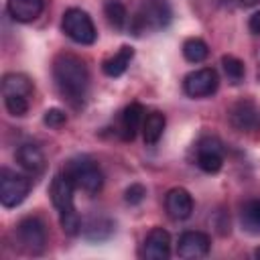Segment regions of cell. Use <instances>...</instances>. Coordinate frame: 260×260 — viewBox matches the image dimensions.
Wrapping results in <instances>:
<instances>
[{"label":"cell","instance_id":"6da1fadb","mask_svg":"<svg viewBox=\"0 0 260 260\" xmlns=\"http://www.w3.org/2000/svg\"><path fill=\"white\" fill-rule=\"evenodd\" d=\"M53 77L63 100H67L75 108L83 104L89 85V73L85 63L77 55L71 53L57 55L53 61Z\"/></svg>","mask_w":260,"mask_h":260},{"label":"cell","instance_id":"7a4b0ae2","mask_svg":"<svg viewBox=\"0 0 260 260\" xmlns=\"http://www.w3.org/2000/svg\"><path fill=\"white\" fill-rule=\"evenodd\" d=\"M65 173L71 177V181L75 183L77 189L85 191V193H98L104 185V175L102 169L98 167V162L89 156H75L67 162Z\"/></svg>","mask_w":260,"mask_h":260},{"label":"cell","instance_id":"3957f363","mask_svg":"<svg viewBox=\"0 0 260 260\" xmlns=\"http://www.w3.org/2000/svg\"><path fill=\"white\" fill-rule=\"evenodd\" d=\"M171 20V6L167 0H144L132 18V30L136 35L146 30L165 28Z\"/></svg>","mask_w":260,"mask_h":260},{"label":"cell","instance_id":"277c9868","mask_svg":"<svg viewBox=\"0 0 260 260\" xmlns=\"http://www.w3.org/2000/svg\"><path fill=\"white\" fill-rule=\"evenodd\" d=\"M61 26H63V32L71 41H75L79 45H91V43H95L98 32H95L93 20L81 8H69V10H65L63 24Z\"/></svg>","mask_w":260,"mask_h":260},{"label":"cell","instance_id":"5b68a950","mask_svg":"<svg viewBox=\"0 0 260 260\" xmlns=\"http://www.w3.org/2000/svg\"><path fill=\"white\" fill-rule=\"evenodd\" d=\"M30 191V181L14 171L2 169L0 173V201L4 207H16L20 205Z\"/></svg>","mask_w":260,"mask_h":260},{"label":"cell","instance_id":"8992f818","mask_svg":"<svg viewBox=\"0 0 260 260\" xmlns=\"http://www.w3.org/2000/svg\"><path fill=\"white\" fill-rule=\"evenodd\" d=\"M16 238H18V244L26 252L41 254L47 246V228L39 217L28 215L20 219V223L16 225Z\"/></svg>","mask_w":260,"mask_h":260},{"label":"cell","instance_id":"52a82bcc","mask_svg":"<svg viewBox=\"0 0 260 260\" xmlns=\"http://www.w3.org/2000/svg\"><path fill=\"white\" fill-rule=\"evenodd\" d=\"M219 85V77L215 73V69L211 67H203V69H195L191 71L185 81H183V87H185V93L191 95V98H205V95H211Z\"/></svg>","mask_w":260,"mask_h":260},{"label":"cell","instance_id":"ba28073f","mask_svg":"<svg viewBox=\"0 0 260 260\" xmlns=\"http://www.w3.org/2000/svg\"><path fill=\"white\" fill-rule=\"evenodd\" d=\"M197 165L205 173H217L223 165V148L217 138H201L197 144Z\"/></svg>","mask_w":260,"mask_h":260},{"label":"cell","instance_id":"9c48e42d","mask_svg":"<svg viewBox=\"0 0 260 260\" xmlns=\"http://www.w3.org/2000/svg\"><path fill=\"white\" fill-rule=\"evenodd\" d=\"M75 189H77L75 183L71 181V177L65 171L53 177L49 195H51L53 205L59 209V213L67 211V209H73V193H75Z\"/></svg>","mask_w":260,"mask_h":260},{"label":"cell","instance_id":"30bf717a","mask_svg":"<svg viewBox=\"0 0 260 260\" xmlns=\"http://www.w3.org/2000/svg\"><path fill=\"white\" fill-rule=\"evenodd\" d=\"M209 236L203 234V232H185L181 238H179V244H177V254L181 258H187V260H195V258H203L209 254Z\"/></svg>","mask_w":260,"mask_h":260},{"label":"cell","instance_id":"8fae6325","mask_svg":"<svg viewBox=\"0 0 260 260\" xmlns=\"http://www.w3.org/2000/svg\"><path fill=\"white\" fill-rule=\"evenodd\" d=\"M142 256L146 260H167L171 256V236L162 228H152L142 244Z\"/></svg>","mask_w":260,"mask_h":260},{"label":"cell","instance_id":"7c38bea8","mask_svg":"<svg viewBox=\"0 0 260 260\" xmlns=\"http://www.w3.org/2000/svg\"><path fill=\"white\" fill-rule=\"evenodd\" d=\"M165 207H167V213L173 219H187L193 213V197H191V193L187 189L175 187V189H171L167 193Z\"/></svg>","mask_w":260,"mask_h":260},{"label":"cell","instance_id":"4fadbf2b","mask_svg":"<svg viewBox=\"0 0 260 260\" xmlns=\"http://www.w3.org/2000/svg\"><path fill=\"white\" fill-rule=\"evenodd\" d=\"M45 8L43 0H8L6 10L16 22H32Z\"/></svg>","mask_w":260,"mask_h":260},{"label":"cell","instance_id":"5bb4252c","mask_svg":"<svg viewBox=\"0 0 260 260\" xmlns=\"http://www.w3.org/2000/svg\"><path fill=\"white\" fill-rule=\"evenodd\" d=\"M230 122L238 130H252L258 126V110L252 102H238L230 110Z\"/></svg>","mask_w":260,"mask_h":260},{"label":"cell","instance_id":"9a60e30c","mask_svg":"<svg viewBox=\"0 0 260 260\" xmlns=\"http://www.w3.org/2000/svg\"><path fill=\"white\" fill-rule=\"evenodd\" d=\"M144 122V108L140 104H130L124 108L122 116H120V134L124 140H132L138 132V128H142Z\"/></svg>","mask_w":260,"mask_h":260},{"label":"cell","instance_id":"2e32d148","mask_svg":"<svg viewBox=\"0 0 260 260\" xmlns=\"http://www.w3.org/2000/svg\"><path fill=\"white\" fill-rule=\"evenodd\" d=\"M16 160H18V165L24 171H28L32 175H37V173H41L45 169V154H43V150L37 144H30V142L22 144L16 150Z\"/></svg>","mask_w":260,"mask_h":260},{"label":"cell","instance_id":"e0dca14e","mask_svg":"<svg viewBox=\"0 0 260 260\" xmlns=\"http://www.w3.org/2000/svg\"><path fill=\"white\" fill-rule=\"evenodd\" d=\"M132 57H134V49L128 47V45H124V47H120V51H118L116 55H112V57H108V59L104 61L102 69H104V73L110 75V77H120V75L128 69Z\"/></svg>","mask_w":260,"mask_h":260},{"label":"cell","instance_id":"ac0fdd59","mask_svg":"<svg viewBox=\"0 0 260 260\" xmlns=\"http://www.w3.org/2000/svg\"><path fill=\"white\" fill-rule=\"evenodd\" d=\"M2 93L4 95H24V98H28L32 93V83L22 73H6L2 77Z\"/></svg>","mask_w":260,"mask_h":260},{"label":"cell","instance_id":"d6986e66","mask_svg":"<svg viewBox=\"0 0 260 260\" xmlns=\"http://www.w3.org/2000/svg\"><path fill=\"white\" fill-rule=\"evenodd\" d=\"M165 114L160 112H150L144 116V122H142V136H144V142L146 144H156L165 132Z\"/></svg>","mask_w":260,"mask_h":260},{"label":"cell","instance_id":"ffe728a7","mask_svg":"<svg viewBox=\"0 0 260 260\" xmlns=\"http://www.w3.org/2000/svg\"><path fill=\"white\" fill-rule=\"evenodd\" d=\"M81 232L85 234L87 240H106L110 238V234L114 232V223L106 217H89L87 223L81 228Z\"/></svg>","mask_w":260,"mask_h":260},{"label":"cell","instance_id":"44dd1931","mask_svg":"<svg viewBox=\"0 0 260 260\" xmlns=\"http://www.w3.org/2000/svg\"><path fill=\"white\" fill-rule=\"evenodd\" d=\"M242 225L250 234H260V199H250L244 203Z\"/></svg>","mask_w":260,"mask_h":260},{"label":"cell","instance_id":"7402d4cb","mask_svg":"<svg viewBox=\"0 0 260 260\" xmlns=\"http://www.w3.org/2000/svg\"><path fill=\"white\" fill-rule=\"evenodd\" d=\"M104 12H106L108 22L114 28L122 30L126 26V22H128V10H126V6L120 0H106L104 2Z\"/></svg>","mask_w":260,"mask_h":260},{"label":"cell","instance_id":"603a6c76","mask_svg":"<svg viewBox=\"0 0 260 260\" xmlns=\"http://www.w3.org/2000/svg\"><path fill=\"white\" fill-rule=\"evenodd\" d=\"M183 55H185V59H187L189 63H201V61H205L207 55H209L207 43L201 41V39H197V37L187 39V41L183 43Z\"/></svg>","mask_w":260,"mask_h":260},{"label":"cell","instance_id":"cb8c5ba5","mask_svg":"<svg viewBox=\"0 0 260 260\" xmlns=\"http://www.w3.org/2000/svg\"><path fill=\"white\" fill-rule=\"evenodd\" d=\"M221 65H223L225 75L232 79V83H238V81L244 79L246 69H244V63H242L238 57H234V55H223V57H221Z\"/></svg>","mask_w":260,"mask_h":260},{"label":"cell","instance_id":"d4e9b609","mask_svg":"<svg viewBox=\"0 0 260 260\" xmlns=\"http://www.w3.org/2000/svg\"><path fill=\"white\" fill-rule=\"evenodd\" d=\"M61 228H63V232L67 236H77L81 232L83 225H81V219H79L75 207L67 209V211H61Z\"/></svg>","mask_w":260,"mask_h":260},{"label":"cell","instance_id":"484cf974","mask_svg":"<svg viewBox=\"0 0 260 260\" xmlns=\"http://www.w3.org/2000/svg\"><path fill=\"white\" fill-rule=\"evenodd\" d=\"M4 104L12 116H24L28 112V98L24 95H4Z\"/></svg>","mask_w":260,"mask_h":260},{"label":"cell","instance_id":"4316f807","mask_svg":"<svg viewBox=\"0 0 260 260\" xmlns=\"http://www.w3.org/2000/svg\"><path fill=\"white\" fill-rule=\"evenodd\" d=\"M43 122H45L47 126H51V128H61V126H65L67 116H65L63 110H59V108H51V110L45 112Z\"/></svg>","mask_w":260,"mask_h":260},{"label":"cell","instance_id":"83f0119b","mask_svg":"<svg viewBox=\"0 0 260 260\" xmlns=\"http://www.w3.org/2000/svg\"><path fill=\"white\" fill-rule=\"evenodd\" d=\"M144 197H146V189H144L140 183H134V185H130V187L126 189V201H128L130 205L142 203Z\"/></svg>","mask_w":260,"mask_h":260},{"label":"cell","instance_id":"f1b7e54d","mask_svg":"<svg viewBox=\"0 0 260 260\" xmlns=\"http://www.w3.org/2000/svg\"><path fill=\"white\" fill-rule=\"evenodd\" d=\"M248 28L252 35H260V12H254L248 20Z\"/></svg>","mask_w":260,"mask_h":260},{"label":"cell","instance_id":"f546056e","mask_svg":"<svg viewBox=\"0 0 260 260\" xmlns=\"http://www.w3.org/2000/svg\"><path fill=\"white\" fill-rule=\"evenodd\" d=\"M240 4L242 6H256V4H260V0H240Z\"/></svg>","mask_w":260,"mask_h":260},{"label":"cell","instance_id":"4dcf8cb0","mask_svg":"<svg viewBox=\"0 0 260 260\" xmlns=\"http://www.w3.org/2000/svg\"><path fill=\"white\" fill-rule=\"evenodd\" d=\"M254 256H256V258L260 260V248H256V250H254Z\"/></svg>","mask_w":260,"mask_h":260}]
</instances>
